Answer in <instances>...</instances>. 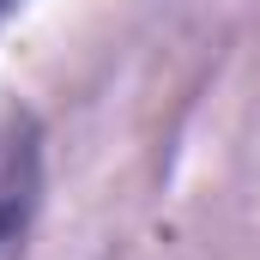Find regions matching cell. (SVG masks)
Returning <instances> with one entry per match:
<instances>
[{"mask_svg": "<svg viewBox=\"0 0 260 260\" xmlns=\"http://www.w3.org/2000/svg\"><path fill=\"white\" fill-rule=\"evenodd\" d=\"M30 218H37V133L30 121H0V260L30 254Z\"/></svg>", "mask_w": 260, "mask_h": 260, "instance_id": "obj_1", "label": "cell"}]
</instances>
